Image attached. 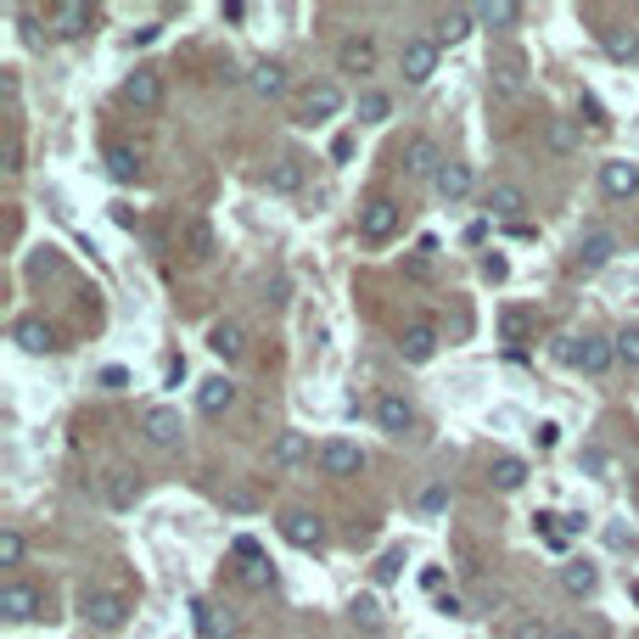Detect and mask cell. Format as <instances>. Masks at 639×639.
Masks as SVG:
<instances>
[{"instance_id":"6da1fadb","label":"cell","mask_w":639,"mask_h":639,"mask_svg":"<svg viewBox=\"0 0 639 639\" xmlns=\"http://www.w3.org/2000/svg\"><path fill=\"white\" fill-rule=\"evenodd\" d=\"M141 432H146L152 449H180L185 421H180V410H169V404H152V410H141Z\"/></svg>"},{"instance_id":"7a4b0ae2","label":"cell","mask_w":639,"mask_h":639,"mask_svg":"<svg viewBox=\"0 0 639 639\" xmlns=\"http://www.w3.org/2000/svg\"><path fill=\"white\" fill-rule=\"evenodd\" d=\"M79 611H85V623H90V628H101V634H113V628H124V623H129L124 595H107V589H90V595L79 600Z\"/></svg>"},{"instance_id":"3957f363","label":"cell","mask_w":639,"mask_h":639,"mask_svg":"<svg viewBox=\"0 0 639 639\" xmlns=\"http://www.w3.org/2000/svg\"><path fill=\"white\" fill-rule=\"evenodd\" d=\"M398 230V202L393 197H370L365 208H359V236L365 242H387Z\"/></svg>"},{"instance_id":"277c9868","label":"cell","mask_w":639,"mask_h":639,"mask_svg":"<svg viewBox=\"0 0 639 639\" xmlns=\"http://www.w3.org/2000/svg\"><path fill=\"white\" fill-rule=\"evenodd\" d=\"M281 539L292 544V550H320L326 544V522L314 511H286L281 516Z\"/></svg>"},{"instance_id":"5b68a950","label":"cell","mask_w":639,"mask_h":639,"mask_svg":"<svg viewBox=\"0 0 639 639\" xmlns=\"http://www.w3.org/2000/svg\"><path fill=\"white\" fill-rule=\"evenodd\" d=\"M342 113V90L337 85H309L303 90V101H298V124H326V118H337Z\"/></svg>"},{"instance_id":"8992f818","label":"cell","mask_w":639,"mask_h":639,"mask_svg":"<svg viewBox=\"0 0 639 639\" xmlns=\"http://www.w3.org/2000/svg\"><path fill=\"white\" fill-rule=\"evenodd\" d=\"M443 163H449V157L438 152V141H432V135H415V141L404 146V174H410V180H438Z\"/></svg>"},{"instance_id":"52a82bcc","label":"cell","mask_w":639,"mask_h":639,"mask_svg":"<svg viewBox=\"0 0 639 639\" xmlns=\"http://www.w3.org/2000/svg\"><path fill=\"white\" fill-rule=\"evenodd\" d=\"M12 342L23 348V354H34V359H45V354H57V331L45 326L40 314H23L12 326Z\"/></svg>"},{"instance_id":"ba28073f","label":"cell","mask_w":639,"mask_h":639,"mask_svg":"<svg viewBox=\"0 0 639 639\" xmlns=\"http://www.w3.org/2000/svg\"><path fill=\"white\" fill-rule=\"evenodd\" d=\"M398 68H404L410 85H426V79L438 73V40H410L404 51H398Z\"/></svg>"},{"instance_id":"9c48e42d","label":"cell","mask_w":639,"mask_h":639,"mask_svg":"<svg viewBox=\"0 0 639 639\" xmlns=\"http://www.w3.org/2000/svg\"><path fill=\"white\" fill-rule=\"evenodd\" d=\"M320 471H326V477H359V471H365V455H359V443L331 438L326 449H320Z\"/></svg>"},{"instance_id":"30bf717a","label":"cell","mask_w":639,"mask_h":639,"mask_svg":"<svg viewBox=\"0 0 639 639\" xmlns=\"http://www.w3.org/2000/svg\"><path fill=\"white\" fill-rule=\"evenodd\" d=\"M96 6H85V0H62L57 12H51V23H57V34L62 40H85L90 29H96Z\"/></svg>"},{"instance_id":"8fae6325","label":"cell","mask_w":639,"mask_h":639,"mask_svg":"<svg viewBox=\"0 0 639 639\" xmlns=\"http://www.w3.org/2000/svg\"><path fill=\"white\" fill-rule=\"evenodd\" d=\"M0 617H6V623L40 617V589H34V583H6V589H0Z\"/></svg>"},{"instance_id":"7c38bea8","label":"cell","mask_w":639,"mask_h":639,"mask_svg":"<svg viewBox=\"0 0 639 639\" xmlns=\"http://www.w3.org/2000/svg\"><path fill=\"white\" fill-rule=\"evenodd\" d=\"M600 191L606 197H634L639 191V163H628V157H611V163H600Z\"/></svg>"},{"instance_id":"4fadbf2b","label":"cell","mask_w":639,"mask_h":639,"mask_svg":"<svg viewBox=\"0 0 639 639\" xmlns=\"http://www.w3.org/2000/svg\"><path fill=\"white\" fill-rule=\"evenodd\" d=\"M376 426H382V432H393V438H404V432L415 426L410 398H404V393H382V398H376Z\"/></svg>"},{"instance_id":"5bb4252c","label":"cell","mask_w":639,"mask_h":639,"mask_svg":"<svg viewBox=\"0 0 639 639\" xmlns=\"http://www.w3.org/2000/svg\"><path fill=\"white\" fill-rule=\"evenodd\" d=\"M191 617H197V634L202 639H236V617L213 600H191Z\"/></svg>"},{"instance_id":"9a60e30c","label":"cell","mask_w":639,"mask_h":639,"mask_svg":"<svg viewBox=\"0 0 639 639\" xmlns=\"http://www.w3.org/2000/svg\"><path fill=\"white\" fill-rule=\"evenodd\" d=\"M124 101H129V107H141V113H152L157 101H163V79H157L152 68H135L124 79Z\"/></svg>"},{"instance_id":"2e32d148","label":"cell","mask_w":639,"mask_h":639,"mask_svg":"<svg viewBox=\"0 0 639 639\" xmlns=\"http://www.w3.org/2000/svg\"><path fill=\"white\" fill-rule=\"evenodd\" d=\"M337 68L342 73H370L376 68V40H370V34H348V40L337 45Z\"/></svg>"},{"instance_id":"e0dca14e","label":"cell","mask_w":639,"mask_h":639,"mask_svg":"<svg viewBox=\"0 0 639 639\" xmlns=\"http://www.w3.org/2000/svg\"><path fill=\"white\" fill-rule=\"evenodd\" d=\"M611 258H617V236H611V230H583V242H578L583 270H606Z\"/></svg>"},{"instance_id":"ac0fdd59","label":"cell","mask_w":639,"mask_h":639,"mask_svg":"<svg viewBox=\"0 0 639 639\" xmlns=\"http://www.w3.org/2000/svg\"><path fill=\"white\" fill-rule=\"evenodd\" d=\"M398 354L410 359V365H426V359L438 354V331L426 326V320H415V326L404 331V337H398Z\"/></svg>"},{"instance_id":"d6986e66","label":"cell","mask_w":639,"mask_h":639,"mask_svg":"<svg viewBox=\"0 0 639 639\" xmlns=\"http://www.w3.org/2000/svg\"><path fill=\"white\" fill-rule=\"evenodd\" d=\"M611 365H617V342L583 337V348H578V370H583V376H606Z\"/></svg>"},{"instance_id":"ffe728a7","label":"cell","mask_w":639,"mask_h":639,"mask_svg":"<svg viewBox=\"0 0 639 639\" xmlns=\"http://www.w3.org/2000/svg\"><path fill=\"white\" fill-rule=\"evenodd\" d=\"M230 404H236V382H230V376H208V382L197 387V410L202 415H225Z\"/></svg>"},{"instance_id":"44dd1931","label":"cell","mask_w":639,"mask_h":639,"mask_svg":"<svg viewBox=\"0 0 639 639\" xmlns=\"http://www.w3.org/2000/svg\"><path fill=\"white\" fill-rule=\"evenodd\" d=\"M286 85H292V79H286V62H270V57L253 62V90H258L264 101H281Z\"/></svg>"},{"instance_id":"7402d4cb","label":"cell","mask_w":639,"mask_h":639,"mask_svg":"<svg viewBox=\"0 0 639 639\" xmlns=\"http://www.w3.org/2000/svg\"><path fill=\"white\" fill-rule=\"evenodd\" d=\"M432 191H438L443 202H466L471 197V169L466 163H443L438 180H432Z\"/></svg>"},{"instance_id":"603a6c76","label":"cell","mask_w":639,"mask_h":639,"mask_svg":"<svg viewBox=\"0 0 639 639\" xmlns=\"http://www.w3.org/2000/svg\"><path fill=\"white\" fill-rule=\"evenodd\" d=\"M522 208H527V191H522V185H511V180L488 185V213H494V219H516Z\"/></svg>"},{"instance_id":"cb8c5ba5","label":"cell","mask_w":639,"mask_h":639,"mask_svg":"<svg viewBox=\"0 0 639 639\" xmlns=\"http://www.w3.org/2000/svg\"><path fill=\"white\" fill-rule=\"evenodd\" d=\"M208 348H213L219 359H242V354H247V331L236 326V320H219V326L208 331Z\"/></svg>"},{"instance_id":"d4e9b609","label":"cell","mask_w":639,"mask_h":639,"mask_svg":"<svg viewBox=\"0 0 639 639\" xmlns=\"http://www.w3.org/2000/svg\"><path fill=\"white\" fill-rule=\"evenodd\" d=\"M309 455H314L309 432H281V438L270 443V460H275V466H303Z\"/></svg>"},{"instance_id":"484cf974","label":"cell","mask_w":639,"mask_h":639,"mask_svg":"<svg viewBox=\"0 0 639 639\" xmlns=\"http://www.w3.org/2000/svg\"><path fill=\"white\" fill-rule=\"evenodd\" d=\"M471 23H477V17H471V6H449V12H438V34H432V40H438V45H455V40H466V34H471Z\"/></svg>"},{"instance_id":"4316f807","label":"cell","mask_w":639,"mask_h":639,"mask_svg":"<svg viewBox=\"0 0 639 639\" xmlns=\"http://www.w3.org/2000/svg\"><path fill=\"white\" fill-rule=\"evenodd\" d=\"M600 45H606L611 62H634L639 57V34L623 29V23H611V29H600Z\"/></svg>"},{"instance_id":"83f0119b","label":"cell","mask_w":639,"mask_h":639,"mask_svg":"<svg viewBox=\"0 0 639 639\" xmlns=\"http://www.w3.org/2000/svg\"><path fill=\"white\" fill-rule=\"evenodd\" d=\"M107 174H113L118 185H129V180H141V152L135 146H107Z\"/></svg>"},{"instance_id":"f1b7e54d","label":"cell","mask_w":639,"mask_h":639,"mask_svg":"<svg viewBox=\"0 0 639 639\" xmlns=\"http://www.w3.org/2000/svg\"><path fill=\"white\" fill-rule=\"evenodd\" d=\"M488 483H494L499 494H516V488L527 483V466H522L516 455H499L494 466H488Z\"/></svg>"},{"instance_id":"f546056e","label":"cell","mask_w":639,"mask_h":639,"mask_svg":"<svg viewBox=\"0 0 639 639\" xmlns=\"http://www.w3.org/2000/svg\"><path fill=\"white\" fill-rule=\"evenodd\" d=\"M471 17H477L483 29H511L516 17H522V6H511V0H483V6H471Z\"/></svg>"},{"instance_id":"4dcf8cb0","label":"cell","mask_w":639,"mask_h":639,"mask_svg":"<svg viewBox=\"0 0 639 639\" xmlns=\"http://www.w3.org/2000/svg\"><path fill=\"white\" fill-rule=\"evenodd\" d=\"M595 583H600V572L589 567V561H567V567H561V589H567V595H595Z\"/></svg>"},{"instance_id":"1f68e13d","label":"cell","mask_w":639,"mask_h":639,"mask_svg":"<svg viewBox=\"0 0 639 639\" xmlns=\"http://www.w3.org/2000/svg\"><path fill=\"white\" fill-rule=\"evenodd\" d=\"M270 191H275V197H292V191H303V163H298V157H281V163L270 169Z\"/></svg>"},{"instance_id":"d6a6232c","label":"cell","mask_w":639,"mask_h":639,"mask_svg":"<svg viewBox=\"0 0 639 639\" xmlns=\"http://www.w3.org/2000/svg\"><path fill=\"white\" fill-rule=\"evenodd\" d=\"M348 623L365 628V634H376V628H382V600H376V595H354V600H348Z\"/></svg>"},{"instance_id":"836d02e7","label":"cell","mask_w":639,"mask_h":639,"mask_svg":"<svg viewBox=\"0 0 639 639\" xmlns=\"http://www.w3.org/2000/svg\"><path fill=\"white\" fill-rule=\"evenodd\" d=\"M387 113H393L387 90H365V96H359V124H387Z\"/></svg>"},{"instance_id":"e575fe53","label":"cell","mask_w":639,"mask_h":639,"mask_svg":"<svg viewBox=\"0 0 639 639\" xmlns=\"http://www.w3.org/2000/svg\"><path fill=\"white\" fill-rule=\"evenodd\" d=\"M527 326H533V314H527V309H505V314H499V337L511 342V348L527 337Z\"/></svg>"},{"instance_id":"d590c367","label":"cell","mask_w":639,"mask_h":639,"mask_svg":"<svg viewBox=\"0 0 639 639\" xmlns=\"http://www.w3.org/2000/svg\"><path fill=\"white\" fill-rule=\"evenodd\" d=\"M236 578H242L253 595H264V589L275 583V567H270V561H242V572H236Z\"/></svg>"},{"instance_id":"8d00e7d4","label":"cell","mask_w":639,"mask_h":639,"mask_svg":"<svg viewBox=\"0 0 639 639\" xmlns=\"http://www.w3.org/2000/svg\"><path fill=\"white\" fill-rule=\"evenodd\" d=\"M185 247H191V258H208V253H213V230H208V219H191V225H185Z\"/></svg>"},{"instance_id":"74e56055","label":"cell","mask_w":639,"mask_h":639,"mask_svg":"<svg viewBox=\"0 0 639 639\" xmlns=\"http://www.w3.org/2000/svg\"><path fill=\"white\" fill-rule=\"evenodd\" d=\"M29 275H34V281H51V275H62V253H57V247H40V253L29 258Z\"/></svg>"},{"instance_id":"f35d334b","label":"cell","mask_w":639,"mask_h":639,"mask_svg":"<svg viewBox=\"0 0 639 639\" xmlns=\"http://www.w3.org/2000/svg\"><path fill=\"white\" fill-rule=\"evenodd\" d=\"M107 499H113V505H135V499H141V483H135L129 471H113V483H107Z\"/></svg>"},{"instance_id":"ab89813d","label":"cell","mask_w":639,"mask_h":639,"mask_svg":"<svg viewBox=\"0 0 639 639\" xmlns=\"http://www.w3.org/2000/svg\"><path fill=\"white\" fill-rule=\"evenodd\" d=\"M0 567H23V533H17V527L0 533Z\"/></svg>"},{"instance_id":"60d3db41","label":"cell","mask_w":639,"mask_h":639,"mask_svg":"<svg viewBox=\"0 0 639 639\" xmlns=\"http://www.w3.org/2000/svg\"><path fill=\"white\" fill-rule=\"evenodd\" d=\"M611 342H617V359L639 370V326H623V331H617V337H611Z\"/></svg>"},{"instance_id":"b9f144b4","label":"cell","mask_w":639,"mask_h":639,"mask_svg":"<svg viewBox=\"0 0 639 639\" xmlns=\"http://www.w3.org/2000/svg\"><path fill=\"white\" fill-rule=\"evenodd\" d=\"M511 639H555V628H550V623H539V617H522Z\"/></svg>"},{"instance_id":"7bdbcfd3","label":"cell","mask_w":639,"mask_h":639,"mask_svg":"<svg viewBox=\"0 0 639 639\" xmlns=\"http://www.w3.org/2000/svg\"><path fill=\"white\" fill-rule=\"evenodd\" d=\"M398 567H404V550H387L382 561H376V583H393Z\"/></svg>"},{"instance_id":"ee69618b","label":"cell","mask_w":639,"mask_h":639,"mask_svg":"<svg viewBox=\"0 0 639 639\" xmlns=\"http://www.w3.org/2000/svg\"><path fill=\"white\" fill-rule=\"evenodd\" d=\"M101 387H107V393H124V387H129V370L124 365H107V370H101Z\"/></svg>"},{"instance_id":"f6af8a7d","label":"cell","mask_w":639,"mask_h":639,"mask_svg":"<svg viewBox=\"0 0 639 639\" xmlns=\"http://www.w3.org/2000/svg\"><path fill=\"white\" fill-rule=\"evenodd\" d=\"M550 146H555V152H572V146H578L572 124H550Z\"/></svg>"},{"instance_id":"bcb514c9","label":"cell","mask_w":639,"mask_h":639,"mask_svg":"<svg viewBox=\"0 0 639 639\" xmlns=\"http://www.w3.org/2000/svg\"><path fill=\"white\" fill-rule=\"evenodd\" d=\"M505 275H511V264H505L499 253H488V258H483V281H494V286H499Z\"/></svg>"},{"instance_id":"7dc6e473","label":"cell","mask_w":639,"mask_h":639,"mask_svg":"<svg viewBox=\"0 0 639 639\" xmlns=\"http://www.w3.org/2000/svg\"><path fill=\"white\" fill-rule=\"evenodd\" d=\"M230 550H236V561H264V550H258V539H247V533H242V539H236V544H230Z\"/></svg>"},{"instance_id":"c3c4849f","label":"cell","mask_w":639,"mask_h":639,"mask_svg":"<svg viewBox=\"0 0 639 639\" xmlns=\"http://www.w3.org/2000/svg\"><path fill=\"white\" fill-rule=\"evenodd\" d=\"M449 505V488H426L421 494V511H443Z\"/></svg>"},{"instance_id":"681fc988","label":"cell","mask_w":639,"mask_h":639,"mask_svg":"<svg viewBox=\"0 0 639 639\" xmlns=\"http://www.w3.org/2000/svg\"><path fill=\"white\" fill-rule=\"evenodd\" d=\"M499 90H522V68H516V62L511 68H499Z\"/></svg>"},{"instance_id":"f907efd6","label":"cell","mask_w":639,"mask_h":639,"mask_svg":"<svg viewBox=\"0 0 639 639\" xmlns=\"http://www.w3.org/2000/svg\"><path fill=\"white\" fill-rule=\"evenodd\" d=\"M583 471H589V477H600V471H606V455H600V449H583Z\"/></svg>"},{"instance_id":"816d5d0a","label":"cell","mask_w":639,"mask_h":639,"mask_svg":"<svg viewBox=\"0 0 639 639\" xmlns=\"http://www.w3.org/2000/svg\"><path fill=\"white\" fill-rule=\"evenodd\" d=\"M533 438H539V449H555V438H561V426H555V421H544L539 432H533Z\"/></svg>"},{"instance_id":"f5cc1de1","label":"cell","mask_w":639,"mask_h":639,"mask_svg":"<svg viewBox=\"0 0 639 639\" xmlns=\"http://www.w3.org/2000/svg\"><path fill=\"white\" fill-rule=\"evenodd\" d=\"M219 17H225V23H242L247 6H242V0H225V6H219Z\"/></svg>"},{"instance_id":"db71d44e","label":"cell","mask_w":639,"mask_h":639,"mask_svg":"<svg viewBox=\"0 0 639 639\" xmlns=\"http://www.w3.org/2000/svg\"><path fill=\"white\" fill-rule=\"evenodd\" d=\"M6 169H12V174L23 169V146H17V141H6Z\"/></svg>"},{"instance_id":"11a10c76","label":"cell","mask_w":639,"mask_h":639,"mask_svg":"<svg viewBox=\"0 0 639 639\" xmlns=\"http://www.w3.org/2000/svg\"><path fill=\"white\" fill-rule=\"evenodd\" d=\"M331 157H337V163H348V157H354V141H348V135H337V146H331Z\"/></svg>"},{"instance_id":"9f6ffc18","label":"cell","mask_w":639,"mask_h":639,"mask_svg":"<svg viewBox=\"0 0 639 639\" xmlns=\"http://www.w3.org/2000/svg\"><path fill=\"white\" fill-rule=\"evenodd\" d=\"M113 225H124V230H135V213L124 208V202H113Z\"/></svg>"},{"instance_id":"6f0895ef","label":"cell","mask_w":639,"mask_h":639,"mask_svg":"<svg viewBox=\"0 0 639 639\" xmlns=\"http://www.w3.org/2000/svg\"><path fill=\"white\" fill-rule=\"evenodd\" d=\"M157 34H163V23H146V29H135V45H152Z\"/></svg>"},{"instance_id":"680465c9","label":"cell","mask_w":639,"mask_h":639,"mask_svg":"<svg viewBox=\"0 0 639 639\" xmlns=\"http://www.w3.org/2000/svg\"><path fill=\"white\" fill-rule=\"evenodd\" d=\"M555 639H583L578 628H555Z\"/></svg>"}]
</instances>
